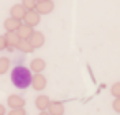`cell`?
Segmentation results:
<instances>
[{
	"mask_svg": "<svg viewBox=\"0 0 120 115\" xmlns=\"http://www.w3.org/2000/svg\"><path fill=\"white\" fill-rule=\"evenodd\" d=\"M36 0H22V5L26 8V10H35L36 8Z\"/></svg>",
	"mask_w": 120,
	"mask_h": 115,
	"instance_id": "obj_16",
	"label": "cell"
},
{
	"mask_svg": "<svg viewBox=\"0 0 120 115\" xmlns=\"http://www.w3.org/2000/svg\"><path fill=\"white\" fill-rule=\"evenodd\" d=\"M40 17H41V15H40L36 10H26V15H25L23 22H25L26 25H30V26H35V25L40 23Z\"/></svg>",
	"mask_w": 120,
	"mask_h": 115,
	"instance_id": "obj_6",
	"label": "cell"
},
{
	"mask_svg": "<svg viewBox=\"0 0 120 115\" xmlns=\"http://www.w3.org/2000/svg\"><path fill=\"white\" fill-rule=\"evenodd\" d=\"M31 79H33L31 69H28L25 66H15L12 69V82L15 87L26 89L28 85H31Z\"/></svg>",
	"mask_w": 120,
	"mask_h": 115,
	"instance_id": "obj_1",
	"label": "cell"
},
{
	"mask_svg": "<svg viewBox=\"0 0 120 115\" xmlns=\"http://www.w3.org/2000/svg\"><path fill=\"white\" fill-rule=\"evenodd\" d=\"M7 102H8V107H10V108H23V107H25L23 97H20V95H17V94L8 95Z\"/></svg>",
	"mask_w": 120,
	"mask_h": 115,
	"instance_id": "obj_8",
	"label": "cell"
},
{
	"mask_svg": "<svg viewBox=\"0 0 120 115\" xmlns=\"http://www.w3.org/2000/svg\"><path fill=\"white\" fill-rule=\"evenodd\" d=\"M46 84H48V81H46V77H45L41 72L33 74V79H31V87H33L35 90H43V89L46 87Z\"/></svg>",
	"mask_w": 120,
	"mask_h": 115,
	"instance_id": "obj_3",
	"label": "cell"
},
{
	"mask_svg": "<svg viewBox=\"0 0 120 115\" xmlns=\"http://www.w3.org/2000/svg\"><path fill=\"white\" fill-rule=\"evenodd\" d=\"M49 104H51V100H49V97H48V95H38V97H36V100H35L36 108H38V110H41V112L48 110V108H49Z\"/></svg>",
	"mask_w": 120,
	"mask_h": 115,
	"instance_id": "obj_10",
	"label": "cell"
},
{
	"mask_svg": "<svg viewBox=\"0 0 120 115\" xmlns=\"http://www.w3.org/2000/svg\"><path fill=\"white\" fill-rule=\"evenodd\" d=\"M8 115H26V113H25V108H10Z\"/></svg>",
	"mask_w": 120,
	"mask_h": 115,
	"instance_id": "obj_19",
	"label": "cell"
},
{
	"mask_svg": "<svg viewBox=\"0 0 120 115\" xmlns=\"http://www.w3.org/2000/svg\"><path fill=\"white\" fill-rule=\"evenodd\" d=\"M36 2H45V0H36Z\"/></svg>",
	"mask_w": 120,
	"mask_h": 115,
	"instance_id": "obj_23",
	"label": "cell"
},
{
	"mask_svg": "<svg viewBox=\"0 0 120 115\" xmlns=\"http://www.w3.org/2000/svg\"><path fill=\"white\" fill-rule=\"evenodd\" d=\"M25 15H26V8L22 5V4H15L12 8H10V17L12 18H17V20H23L25 18Z\"/></svg>",
	"mask_w": 120,
	"mask_h": 115,
	"instance_id": "obj_4",
	"label": "cell"
},
{
	"mask_svg": "<svg viewBox=\"0 0 120 115\" xmlns=\"http://www.w3.org/2000/svg\"><path fill=\"white\" fill-rule=\"evenodd\" d=\"M40 115H51V113H49L48 110H45V112H40Z\"/></svg>",
	"mask_w": 120,
	"mask_h": 115,
	"instance_id": "obj_22",
	"label": "cell"
},
{
	"mask_svg": "<svg viewBox=\"0 0 120 115\" xmlns=\"http://www.w3.org/2000/svg\"><path fill=\"white\" fill-rule=\"evenodd\" d=\"M17 49H20V51H23V53H31L33 51V46H31V43L28 41V40H20V43H18V46H17Z\"/></svg>",
	"mask_w": 120,
	"mask_h": 115,
	"instance_id": "obj_14",
	"label": "cell"
},
{
	"mask_svg": "<svg viewBox=\"0 0 120 115\" xmlns=\"http://www.w3.org/2000/svg\"><path fill=\"white\" fill-rule=\"evenodd\" d=\"M20 25H22V22L17 20V18H12V17H8V18L5 20V23H4V26H5L7 31H18Z\"/></svg>",
	"mask_w": 120,
	"mask_h": 115,
	"instance_id": "obj_12",
	"label": "cell"
},
{
	"mask_svg": "<svg viewBox=\"0 0 120 115\" xmlns=\"http://www.w3.org/2000/svg\"><path fill=\"white\" fill-rule=\"evenodd\" d=\"M40 15H48L54 10V4L53 0H45V2H38L36 4V8H35Z\"/></svg>",
	"mask_w": 120,
	"mask_h": 115,
	"instance_id": "obj_2",
	"label": "cell"
},
{
	"mask_svg": "<svg viewBox=\"0 0 120 115\" xmlns=\"http://www.w3.org/2000/svg\"><path fill=\"white\" fill-rule=\"evenodd\" d=\"M5 105H2V104H0V115H5Z\"/></svg>",
	"mask_w": 120,
	"mask_h": 115,
	"instance_id": "obj_21",
	"label": "cell"
},
{
	"mask_svg": "<svg viewBox=\"0 0 120 115\" xmlns=\"http://www.w3.org/2000/svg\"><path fill=\"white\" fill-rule=\"evenodd\" d=\"M28 41L31 43L33 49H38V48H41V46L45 45V35H43L41 31H35V33L30 36V40H28Z\"/></svg>",
	"mask_w": 120,
	"mask_h": 115,
	"instance_id": "obj_7",
	"label": "cell"
},
{
	"mask_svg": "<svg viewBox=\"0 0 120 115\" xmlns=\"http://www.w3.org/2000/svg\"><path fill=\"white\" fill-rule=\"evenodd\" d=\"M112 107H113V110H115L117 113H120V97L113 100V104H112Z\"/></svg>",
	"mask_w": 120,
	"mask_h": 115,
	"instance_id": "obj_20",
	"label": "cell"
},
{
	"mask_svg": "<svg viewBox=\"0 0 120 115\" xmlns=\"http://www.w3.org/2000/svg\"><path fill=\"white\" fill-rule=\"evenodd\" d=\"M48 112L51 115H64V104L59 102V100H51Z\"/></svg>",
	"mask_w": 120,
	"mask_h": 115,
	"instance_id": "obj_9",
	"label": "cell"
},
{
	"mask_svg": "<svg viewBox=\"0 0 120 115\" xmlns=\"http://www.w3.org/2000/svg\"><path fill=\"white\" fill-rule=\"evenodd\" d=\"M33 33H35L33 26H30V25H26V23H22L20 28H18V35H20V38H23V40H30V36H31Z\"/></svg>",
	"mask_w": 120,
	"mask_h": 115,
	"instance_id": "obj_13",
	"label": "cell"
},
{
	"mask_svg": "<svg viewBox=\"0 0 120 115\" xmlns=\"http://www.w3.org/2000/svg\"><path fill=\"white\" fill-rule=\"evenodd\" d=\"M45 67H46V63H45V59H41V58H35V59H31V63H30V69H31L35 74L43 72Z\"/></svg>",
	"mask_w": 120,
	"mask_h": 115,
	"instance_id": "obj_11",
	"label": "cell"
},
{
	"mask_svg": "<svg viewBox=\"0 0 120 115\" xmlns=\"http://www.w3.org/2000/svg\"><path fill=\"white\" fill-rule=\"evenodd\" d=\"M5 38H7V43H8V51H13V48H17L20 40H22L18 31H7Z\"/></svg>",
	"mask_w": 120,
	"mask_h": 115,
	"instance_id": "obj_5",
	"label": "cell"
},
{
	"mask_svg": "<svg viewBox=\"0 0 120 115\" xmlns=\"http://www.w3.org/2000/svg\"><path fill=\"white\" fill-rule=\"evenodd\" d=\"M5 49H8L7 38H5V35H0V51H5Z\"/></svg>",
	"mask_w": 120,
	"mask_h": 115,
	"instance_id": "obj_18",
	"label": "cell"
},
{
	"mask_svg": "<svg viewBox=\"0 0 120 115\" xmlns=\"http://www.w3.org/2000/svg\"><path fill=\"white\" fill-rule=\"evenodd\" d=\"M10 69V59L8 58H0V76L7 74Z\"/></svg>",
	"mask_w": 120,
	"mask_h": 115,
	"instance_id": "obj_15",
	"label": "cell"
},
{
	"mask_svg": "<svg viewBox=\"0 0 120 115\" xmlns=\"http://www.w3.org/2000/svg\"><path fill=\"white\" fill-rule=\"evenodd\" d=\"M110 92H112V95H113L115 99H118V97H120V82H115V84L112 85Z\"/></svg>",
	"mask_w": 120,
	"mask_h": 115,
	"instance_id": "obj_17",
	"label": "cell"
}]
</instances>
